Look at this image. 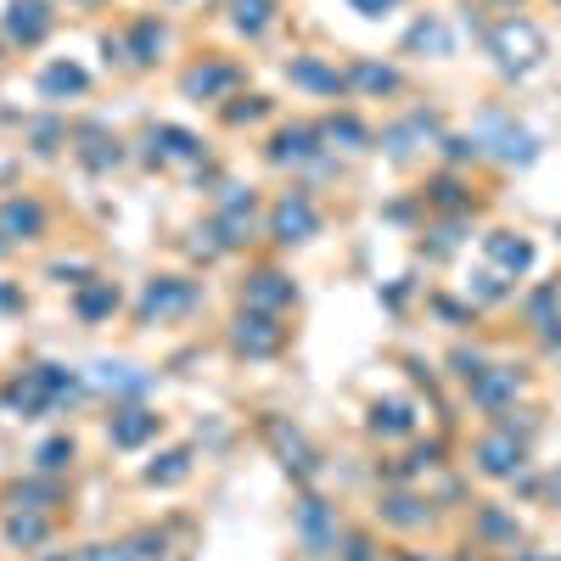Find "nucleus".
Listing matches in <instances>:
<instances>
[{
    "label": "nucleus",
    "mask_w": 561,
    "mask_h": 561,
    "mask_svg": "<svg viewBox=\"0 0 561 561\" xmlns=\"http://www.w3.org/2000/svg\"><path fill=\"white\" fill-rule=\"evenodd\" d=\"M203 304V287L197 280H185V275H152L147 287H140V304H135V314L140 320H180V314H192Z\"/></svg>",
    "instance_id": "1"
},
{
    "label": "nucleus",
    "mask_w": 561,
    "mask_h": 561,
    "mask_svg": "<svg viewBox=\"0 0 561 561\" xmlns=\"http://www.w3.org/2000/svg\"><path fill=\"white\" fill-rule=\"evenodd\" d=\"M489 45H494V57H500L505 73H528V68L545 57V34H539L528 18H505V23L489 34Z\"/></svg>",
    "instance_id": "2"
},
{
    "label": "nucleus",
    "mask_w": 561,
    "mask_h": 561,
    "mask_svg": "<svg viewBox=\"0 0 561 561\" xmlns=\"http://www.w3.org/2000/svg\"><path fill=\"white\" fill-rule=\"evenodd\" d=\"M230 348L248 354V359H275L280 348H287V325H280V314L242 309L237 325H230Z\"/></svg>",
    "instance_id": "3"
},
{
    "label": "nucleus",
    "mask_w": 561,
    "mask_h": 561,
    "mask_svg": "<svg viewBox=\"0 0 561 561\" xmlns=\"http://www.w3.org/2000/svg\"><path fill=\"white\" fill-rule=\"evenodd\" d=\"M309 237H320V208H314L309 192H287V197L270 208V242L298 248V242H309Z\"/></svg>",
    "instance_id": "4"
},
{
    "label": "nucleus",
    "mask_w": 561,
    "mask_h": 561,
    "mask_svg": "<svg viewBox=\"0 0 561 561\" xmlns=\"http://www.w3.org/2000/svg\"><path fill=\"white\" fill-rule=\"evenodd\" d=\"M237 84H242V68L230 62V57H203L197 68L180 73V90H185L192 102H225Z\"/></svg>",
    "instance_id": "5"
},
{
    "label": "nucleus",
    "mask_w": 561,
    "mask_h": 561,
    "mask_svg": "<svg viewBox=\"0 0 561 561\" xmlns=\"http://www.w3.org/2000/svg\"><path fill=\"white\" fill-rule=\"evenodd\" d=\"M298 304V287H293V275H280V270H253L242 280V309H259V314H287Z\"/></svg>",
    "instance_id": "6"
},
{
    "label": "nucleus",
    "mask_w": 561,
    "mask_h": 561,
    "mask_svg": "<svg viewBox=\"0 0 561 561\" xmlns=\"http://www.w3.org/2000/svg\"><path fill=\"white\" fill-rule=\"evenodd\" d=\"M0 28H7V39H12V45L34 51V45L57 28V12H51V0H12L7 18H0Z\"/></svg>",
    "instance_id": "7"
},
{
    "label": "nucleus",
    "mask_w": 561,
    "mask_h": 561,
    "mask_svg": "<svg viewBox=\"0 0 561 561\" xmlns=\"http://www.w3.org/2000/svg\"><path fill=\"white\" fill-rule=\"evenodd\" d=\"M163 427V415L147 410V404H118L113 421H107V444L113 449H140V444H152Z\"/></svg>",
    "instance_id": "8"
},
{
    "label": "nucleus",
    "mask_w": 561,
    "mask_h": 561,
    "mask_svg": "<svg viewBox=\"0 0 561 561\" xmlns=\"http://www.w3.org/2000/svg\"><path fill=\"white\" fill-rule=\"evenodd\" d=\"M293 523H298V539H304L314 556H332V550H337V517H332V505H325V500L304 494L298 511H293Z\"/></svg>",
    "instance_id": "9"
},
{
    "label": "nucleus",
    "mask_w": 561,
    "mask_h": 561,
    "mask_svg": "<svg viewBox=\"0 0 561 561\" xmlns=\"http://www.w3.org/2000/svg\"><path fill=\"white\" fill-rule=\"evenodd\" d=\"M320 147H325V140H320V129H309V124H287V129H275L270 135V163L275 169H304V163H314L320 158Z\"/></svg>",
    "instance_id": "10"
},
{
    "label": "nucleus",
    "mask_w": 561,
    "mask_h": 561,
    "mask_svg": "<svg viewBox=\"0 0 561 561\" xmlns=\"http://www.w3.org/2000/svg\"><path fill=\"white\" fill-rule=\"evenodd\" d=\"M287 79H293L298 90H309V96H343V90H348V73L332 68L325 57H293V62H287Z\"/></svg>",
    "instance_id": "11"
},
{
    "label": "nucleus",
    "mask_w": 561,
    "mask_h": 561,
    "mask_svg": "<svg viewBox=\"0 0 561 561\" xmlns=\"http://www.w3.org/2000/svg\"><path fill=\"white\" fill-rule=\"evenodd\" d=\"M45 203L34 197H12V203H0V237L7 242H39L45 237Z\"/></svg>",
    "instance_id": "12"
},
{
    "label": "nucleus",
    "mask_w": 561,
    "mask_h": 561,
    "mask_svg": "<svg viewBox=\"0 0 561 561\" xmlns=\"http://www.w3.org/2000/svg\"><path fill=\"white\" fill-rule=\"evenodd\" d=\"M147 140H152V158L158 163H203V152H208L203 140L192 129H180V124H152Z\"/></svg>",
    "instance_id": "13"
},
{
    "label": "nucleus",
    "mask_w": 561,
    "mask_h": 561,
    "mask_svg": "<svg viewBox=\"0 0 561 561\" xmlns=\"http://www.w3.org/2000/svg\"><path fill=\"white\" fill-rule=\"evenodd\" d=\"M73 152L84 158V169H96V174H107V169H118L124 163V147L102 129V124H84V129H73Z\"/></svg>",
    "instance_id": "14"
},
{
    "label": "nucleus",
    "mask_w": 561,
    "mask_h": 561,
    "mask_svg": "<svg viewBox=\"0 0 561 561\" xmlns=\"http://www.w3.org/2000/svg\"><path fill=\"white\" fill-rule=\"evenodd\" d=\"M523 438L517 433H489L483 444H478V466H483V472L489 478H511V472H517V466H523Z\"/></svg>",
    "instance_id": "15"
},
{
    "label": "nucleus",
    "mask_w": 561,
    "mask_h": 561,
    "mask_svg": "<svg viewBox=\"0 0 561 561\" xmlns=\"http://www.w3.org/2000/svg\"><path fill=\"white\" fill-rule=\"evenodd\" d=\"M7 410L23 415V421H34V415H45V410H57V404H51V388H45V377H39V365L23 370V377L7 388Z\"/></svg>",
    "instance_id": "16"
},
{
    "label": "nucleus",
    "mask_w": 561,
    "mask_h": 561,
    "mask_svg": "<svg viewBox=\"0 0 561 561\" xmlns=\"http://www.w3.org/2000/svg\"><path fill=\"white\" fill-rule=\"evenodd\" d=\"M163 23L158 18H135L129 23V34H124V57H129V68H152L158 57H163Z\"/></svg>",
    "instance_id": "17"
},
{
    "label": "nucleus",
    "mask_w": 561,
    "mask_h": 561,
    "mask_svg": "<svg viewBox=\"0 0 561 561\" xmlns=\"http://www.w3.org/2000/svg\"><path fill=\"white\" fill-rule=\"evenodd\" d=\"M90 388L118 393V399H135V393H147V388H152V370H135V365H113V359H102L96 370H90Z\"/></svg>",
    "instance_id": "18"
},
{
    "label": "nucleus",
    "mask_w": 561,
    "mask_h": 561,
    "mask_svg": "<svg viewBox=\"0 0 561 561\" xmlns=\"http://www.w3.org/2000/svg\"><path fill=\"white\" fill-rule=\"evenodd\" d=\"M84 90H90V73L79 62H51L39 73V96L45 102H73V96H84Z\"/></svg>",
    "instance_id": "19"
},
{
    "label": "nucleus",
    "mask_w": 561,
    "mask_h": 561,
    "mask_svg": "<svg viewBox=\"0 0 561 561\" xmlns=\"http://www.w3.org/2000/svg\"><path fill=\"white\" fill-rule=\"evenodd\" d=\"M348 90H365V96H393V90H399V68L359 57V62H348Z\"/></svg>",
    "instance_id": "20"
},
{
    "label": "nucleus",
    "mask_w": 561,
    "mask_h": 561,
    "mask_svg": "<svg viewBox=\"0 0 561 561\" xmlns=\"http://www.w3.org/2000/svg\"><path fill=\"white\" fill-rule=\"evenodd\" d=\"M225 12H230V28H237V34L259 39L275 23V0H225Z\"/></svg>",
    "instance_id": "21"
},
{
    "label": "nucleus",
    "mask_w": 561,
    "mask_h": 561,
    "mask_svg": "<svg viewBox=\"0 0 561 561\" xmlns=\"http://www.w3.org/2000/svg\"><path fill=\"white\" fill-rule=\"evenodd\" d=\"M320 140H325V147H343V152H365L370 147V129L354 113H332V118L320 124Z\"/></svg>",
    "instance_id": "22"
},
{
    "label": "nucleus",
    "mask_w": 561,
    "mask_h": 561,
    "mask_svg": "<svg viewBox=\"0 0 561 561\" xmlns=\"http://www.w3.org/2000/svg\"><path fill=\"white\" fill-rule=\"evenodd\" d=\"M73 309H79L84 325H96V320H107V314L118 309V287H113V280H84L79 298H73Z\"/></svg>",
    "instance_id": "23"
},
{
    "label": "nucleus",
    "mask_w": 561,
    "mask_h": 561,
    "mask_svg": "<svg viewBox=\"0 0 561 561\" xmlns=\"http://www.w3.org/2000/svg\"><path fill=\"white\" fill-rule=\"evenodd\" d=\"M7 539L23 545V550H39L45 539H51V517H45V511H12V517H7Z\"/></svg>",
    "instance_id": "24"
},
{
    "label": "nucleus",
    "mask_w": 561,
    "mask_h": 561,
    "mask_svg": "<svg viewBox=\"0 0 561 561\" xmlns=\"http://www.w3.org/2000/svg\"><path fill=\"white\" fill-rule=\"evenodd\" d=\"M192 466H197L192 449H169V455H158V460L147 466V483H152V489H174V483L192 478Z\"/></svg>",
    "instance_id": "25"
},
{
    "label": "nucleus",
    "mask_w": 561,
    "mask_h": 561,
    "mask_svg": "<svg viewBox=\"0 0 561 561\" xmlns=\"http://www.w3.org/2000/svg\"><path fill=\"white\" fill-rule=\"evenodd\" d=\"M489 259L500 264V270H528L534 264V248L523 242V237H511V230H494V237H489Z\"/></svg>",
    "instance_id": "26"
},
{
    "label": "nucleus",
    "mask_w": 561,
    "mask_h": 561,
    "mask_svg": "<svg viewBox=\"0 0 561 561\" xmlns=\"http://www.w3.org/2000/svg\"><path fill=\"white\" fill-rule=\"evenodd\" d=\"M270 444H275L280 455H287V466H293L298 478H309V472H314V460H309V444H304V438H298V433L287 427V421H270Z\"/></svg>",
    "instance_id": "27"
},
{
    "label": "nucleus",
    "mask_w": 561,
    "mask_h": 561,
    "mask_svg": "<svg viewBox=\"0 0 561 561\" xmlns=\"http://www.w3.org/2000/svg\"><path fill=\"white\" fill-rule=\"evenodd\" d=\"M511 388H523V382H517V370H483V377L472 382V399L489 404V410H500V404L511 399Z\"/></svg>",
    "instance_id": "28"
},
{
    "label": "nucleus",
    "mask_w": 561,
    "mask_h": 561,
    "mask_svg": "<svg viewBox=\"0 0 561 561\" xmlns=\"http://www.w3.org/2000/svg\"><path fill=\"white\" fill-rule=\"evenodd\" d=\"M410 427H415V415H410L404 399H388V404L370 410V433H382V438H399V433H410Z\"/></svg>",
    "instance_id": "29"
},
{
    "label": "nucleus",
    "mask_w": 561,
    "mask_h": 561,
    "mask_svg": "<svg viewBox=\"0 0 561 561\" xmlns=\"http://www.w3.org/2000/svg\"><path fill=\"white\" fill-rule=\"evenodd\" d=\"M73 455H79V449H73V438H68V433H57V438H45V444L34 449V466H39L45 478H57V472H68V466H73Z\"/></svg>",
    "instance_id": "30"
},
{
    "label": "nucleus",
    "mask_w": 561,
    "mask_h": 561,
    "mask_svg": "<svg viewBox=\"0 0 561 561\" xmlns=\"http://www.w3.org/2000/svg\"><path fill=\"white\" fill-rule=\"evenodd\" d=\"M28 140H34V152H39V158H51L57 147H68L73 135H68L62 118H34V124H28Z\"/></svg>",
    "instance_id": "31"
},
{
    "label": "nucleus",
    "mask_w": 561,
    "mask_h": 561,
    "mask_svg": "<svg viewBox=\"0 0 561 561\" xmlns=\"http://www.w3.org/2000/svg\"><path fill=\"white\" fill-rule=\"evenodd\" d=\"M57 500H62L57 483H23V489H18V505H23V511H45V517L57 511Z\"/></svg>",
    "instance_id": "32"
},
{
    "label": "nucleus",
    "mask_w": 561,
    "mask_h": 561,
    "mask_svg": "<svg viewBox=\"0 0 561 561\" xmlns=\"http://www.w3.org/2000/svg\"><path fill=\"white\" fill-rule=\"evenodd\" d=\"M270 113L264 96H237V107H225V124H259Z\"/></svg>",
    "instance_id": "33"
},
{
    "label": "nucleus",
    "mask_w": 561,
    "mask_h": 561,
    "mask_svg": "<svg viewBox=\"0 0 561 561\" xmlns=\"http://www.w3.org/2000/svg\"><path fill=\"white\" fill-rule=\"evenodd\" d=\"M382 517H388V523H399V528H415L421 517H427V511H415V500H404V494H399V500H388Z\"/></svg>",
    "instance_id": "34"
},
{
    "label": "nucleus",
    "mask_w": 561,
    "mask_h": 561,
    "mask_svg": "<svg viewBox=\"0 0 561 561\" xmlns=\"http://www.w3.org/2000/svg\"><path fill=\"white\" fill-rule=\"evenodd\" d=\"M79 561H135V550L129 545H84Z\"/></svg>",
    "instance_id": "35"
},
{
    "label": "nucleus",
    "mask_w": 561,
    "mask_h": 561,
    "mask_svg": "<svg viewBox=\"0 0 561 561\" xmlns=\"http://www.w3.org/2000/svg\"><path fill=\"white\" fill-rule=\"evenodd\" d=\"M410 45H433V51H444V45H449V34H444L438 23H415V34H410Z\"/></svg>",
    "instance_id": "36"
},
{
    "label": "nucleus",
    "mask_w": 561,
    "mask_h": 561,
    "mask_svg": "<svg viewBox=\"0 0 561 561\" xmlns=\"http://www.w3.org/2000/svg\"><path fill=\"white\" fill-rule=\"evenodd\" d=\"M51 275L62 280V287H84V280H96V275H90L84 264H51Z\"/></svg>",
    "instance_id": "37"
},
{
    "label": "nucleus",
    "mask_w": 561,
    "mask_h": 561,
    "mask_svg": "<svg viewBox=\"0 0 561 561\" xmlns=\"http://www.w3.org/2000/svg\"><path fill=\"white\" fill-rule=\"evenodd\" d=\"M129 550H135V561H158L163 556V539L158 534H140V539H129Z\"/></svg>",
    "instance_id": "38"
},
{
    "label": "nucleus",
    "mask_w": 561,
    "mask_h": 561,
    "mask_svg": "<svg viewBox=\"0 0 561 561\" xmlns=\"http://www.w3.org/2000/svg\"><path fill=\"white\" fill-rule=\"evenodd\" d=\"M348 7H354L359 18H388V12L399 7V0H348Z\"/></svg>",
    "instance_id": "39"
},
{
    "label": "nucleus",
    "mask_w": 561,
    "mask_h": 561,
    "mask_svg": "<svg viewBox=\"0 0 561 561\" xmlns=\"http://www.w3.org/2000/svg\"><path fill=\"white\" fill-rule=\"evenodd\" d=\"M18 304H23V298H18L12 287H0V309H18Z\"/></svg>",
    "instance_id": "40"
},
{
    "label": "nucleus",
    "mask_w": 561,
    "mask_h": 561,
    "mask_svg": "<svg viewBox=\"0 0 561 561\" xmlns=\"http://www.w3.org/2000/svg\"><path fill=\"white\" fill-rule=\"evenodd\" d=\"M68 7H96V0H68Z\"/></svg>",
    "instance_id": "41"
},
{
    "label": "nucleus",
    "mask_w": 561,
    "mask_h": 561,
    "mask_svg": "<svg viewBox=\"0 0 561 561\" xmlns=\"http://www.w3.org/2000/svg\"><path fill=\"white\" fill-rule=\"evenodd\" d=\"M550 489H556V500H561V478H556V483H550Z\"/></svg>",
    "instance_id": "42"
},
{
    "label": "nucleus",
    "mask_w": 561,
    "mask_h": 561,
    "mask_svg": "<svg viewBox=\"0 0 561 561\" xmlns=\"http://www.w3.org/2000/svg\"><path fill=\"white\" fill-rule=\"evenodd\" d=\"M517 561H534V556H517Z\"/></svg>",
    "instance_id": "43"
}]
</instances>
